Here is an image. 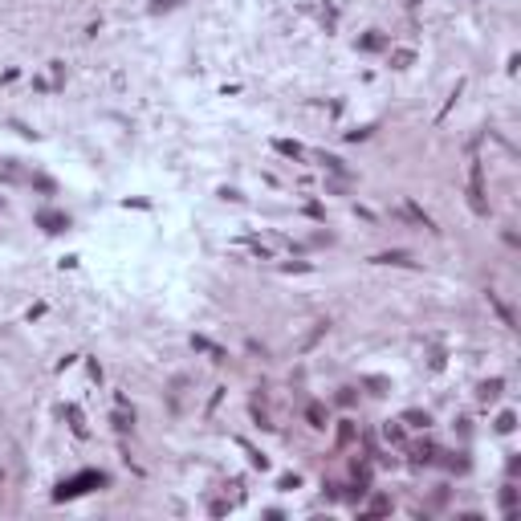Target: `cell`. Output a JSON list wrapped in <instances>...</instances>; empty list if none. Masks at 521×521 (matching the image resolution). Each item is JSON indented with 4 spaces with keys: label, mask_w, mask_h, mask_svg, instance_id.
Here are the masks:
<instances>
[{
    "label": "cell",
    "mask_w": 521,
    "mask_h": 521,
    "mask_svg": "<svg viewBox=\"0 0 521 521\" xmlns=\"http://www.w3.org/2000/svg\"><path fill=\"white\" fill-rule=\"evenodd\" d=\"M468 200H472V208H476V212H484V188H480V163H472V171H468Z\"/></svg>",
    "instance_id": "1"
},
{
    "label": "cell",
    "mask_w": 521,
    "mask_h": 521,
    "mask_svg": "<svg viewBox=\"0 0 521 521\" xmlns=\"http://www.w3.org/2000/svg\"><path fill=\"white\" fill-rule=\"evenodd\" d=\"M497 432H513V415H509V411L497 419Z\"/></svg>",
    "instance_id": "5"
},
{
    "label": "cell",
    "mask_w": 521,
    "mask_h": 521,
    "mask_svg": "<svg viewBox=\"0 0 521 521\" xmlns=\"http://www.w3.org/2000/svg\"><path fill=\"white\" fill-rule=\"evenodd\" d=\"M497 391H501V379H493V383H484V387H480V399H497Z\"/></svg>",
    "instance_id": "3"
},
{
    "label": "cell",
    "mask_w": 521,
    "mask_h": 521,
    "mask_svg": "<svg viewBox=\"0 0 521 521\" xmlns=\"http://www.w3.org/2000/svg\"><path fill=\"white\" fill-rule=\"evenodd\" d=\"M375 261H383V265H411L407 253H383V257H375Z\"/></svg>",
    "instance_id": "2"
},
{
    "label": "cell",
    "mask_w": 521,
    "mask_h": 521,
    "mask_svg": "<svg viewBox=\"0 0 521 521\" xmlns=\"http://www.w3.org/2000/svg\"><path fill=\"white\" fill-rule=\"evenodd\" d=\"M277 151H285V155H301V147H297V143H277Z\"/></svg>",
    "instance_id": "6"
},
{
    "label": "cell",
    "mask_w": 521,
    "mask_h": 521,
    "mask_svg": "<svg viewBox=\"0 0 521 521\" xmlns=\"http://www.w3.org/2000/svg\"><path fill=\"white\" fill-rule=\"evenodd\" d=\"M305 415H310V423H314V427H326V411H322V407H310Z\"/></svg>",
    "instance_id": "4"
}]
</instances>
